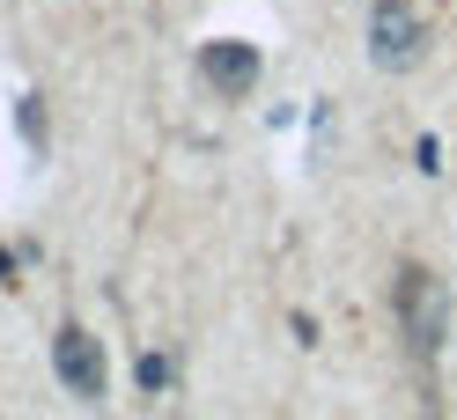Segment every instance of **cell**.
<instances>
[{
	"mask_svg": "<svg viewBox=\"0 0 457 420\" xmlns=\"http://www.w3.org/2000/svg\"><path fill=\"white\" fill-rule=\"evenodd\" d=\"M8 280H15V259H8V251H0V288H8Z\"/></svg>",
	"mask_w": 457,
	"mask_h": 420,
	"instance_id": "7",
	"label": "cell"
},
{
	"mask_svg": "<svg viewBox=\"0 0 457 420\" xmlns=\"http://www.w3.org/2000/svg\"><path fill=\"white\" fill-rule=\"evenodd\" d=\"M398 317H406L413 354H436V347L450 340V288H443L436 273L406 266V280H398Z\"/></svg>",
	"mask_w": 457,
	"mask_h": 420,
	"instance_id": "1",
	"label": "cell"
},
{
	"mask_svg": "<svg viewBox=\"0 0 457 420\" xmlns=\"http://www.w3.org/2000/svg\"><path fill=\"white\" fill-rule=\"evenodd\" d=\"M133 376H140V391H148V399H162V391H170V361H162V354H140Z\"/></svg>",
	"mask_w": 457,
	"mask_h": 420,
	"instance_id": "5",
	"label": "cell"
},
{
	"mask_svg": "<svg viewBox=\"0 0 457 420\" xmlns=\"http://www.w3.org/2000/svg\"><path fill=\"white\" fill-rule=\"evenodd\" d=\"M52 369H60V383L74 391V399H104V347H96V332L60 325V340H52Z\"/></svg>",
	"mask_w": 457,
	"mask_h": 420,
	"instance_id": "3",
	"label": "cell"
},
{
	"mask_svg": "<svg viewBox=\"0 0 457 420\" xmlns=\"http://www.w3.org/2000/svg\"><path fill=\"white\" fill-rule=\"evenodd\" d=\"M420 15L406 0H377V15H369V60L377 67H413L420 60Z\"/></svg>",
	"mask_w": 457,
	"mask_h": 420,
	"instance_id": "2",
	"label": "cell"
},
{
	"mask_svg": "<svg viewBox=\"0 0 457 420\" xmlns=\"http://www.w3.org/2000/svg\"><path fill=\"white\" fill-rule=\"evenodd\" d=\"M199 74H207L214 96H251L259 89V45L244 37H214L207 52H199Z\"/></svg>",
	"mask_w": 457,
	"mask_h": 420,
	"instance_id": "4",
	"label": "cell"
},
{
	"mask_svg": "<svg viewBox=\"0 0 457 420\" xmlns=\"http://www.w3.org/2000/svg\"><path fill=\"white\" fill-rule=\"evenodd\" d=\"M15 119H22V133H30V140H45V111H37V96H22Z\"/></svg>",
	"mask_w": 457,
	"mask_h": 420,
	"instance_id": "6",
	"label": "cell"
}]
</instances>
